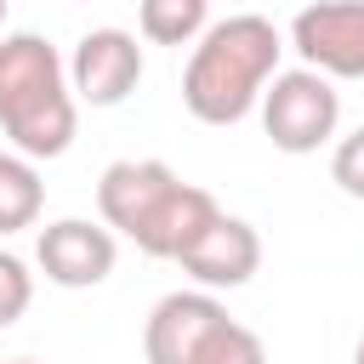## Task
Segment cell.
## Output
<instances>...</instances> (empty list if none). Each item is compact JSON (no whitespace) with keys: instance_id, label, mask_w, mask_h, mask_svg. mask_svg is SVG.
I'll list each match as a JSON object with an SVG mask.
<instances>
[{"instance_id":"obj_13","label":"cell","mask_w":364,"mask_h":364,"mask_svg":"<svg viewBox=\"0 0 364 364\" xmlns=\"http://www.w3.org/2000/svg\"><path fill=\"white\" fill-rule=\"evenodd\" d=\"M28 301H34V273L23 267V256L0 250V330H6L11 318H23Z\"/></svg>"},{"instance_id":"obj_4","label":"cell","mask_w":364,"mask_h":364,"mask_svg":"<svg viewBox=\"0 0 364 364\" xmlns=\"http://www.w3.org/2000/svg\"><path fill=\"white\" fill-rule=\"evenodd\" d=\"M341 125V97L324 74L313 68H284L262 91V131L273 136L279 154H313L336 136Z\"/></svg>"},{"instance_id":"obj_7","label":"cell","mask_w":364,"mask_h":364,"mask_svg":"<svg viewBox=\"0 0 364 364\" xmlns=\"http://www.w3.org/2000/svg\"><path fill=\"white\" fill-rule=\"evenodd\" d=\"M34 262L51 284L63 290H91L114 273L119 262V245L108 228L85 222V216H63V222H46L40 228V245H34Z\"/></svg>"},{"instance_id":"obj_14","label":"cell","mask_w":364,"mask_h":364,"mask_svg":"<svg viewBox=\"0 0 364 364\" xmlns=\"http://www.w3.org/2000/svg\"><path fill=\"white\" fill-rule=\"evenodd\" d=\"M330 176H336V188H341L347 199H364V125H358L353 136L336 142V154H330Z\"/></svg>"},{"instance_id":"obj_11","label":"cell","mask_w":364,"mask_h":364,"mask_svg":"<svg viewBox=\"0 0 364 364\" xmlns=\"http://www.w3.org/2000/svg\"><path fill=\"white\" fill-rule=\"evenodd\" d=\"M136 23L154 46H193L210 28V0H142Z\"/></svg>"},{"instance_id":"obj_10","label":"cell","mask_w":364,"mask_h":364,"mask_svg":"<svg viewBox=\"0 0 364 364\" xmlns=\"http://www.w3.org/2000/svg\"><path fill=\"white\" fill-rule=\"evenodd\" d=\"M40 205H46V182H40L34 159L0 154V239L34 228L40 222Z\"/></svg>"},{"instance_id":"obj_16","label":"cell","mask_w":364,"mask_h":364,"mask_svg":"<svg viewBox=\"0 0 364 364\" xmlns=\"http://www.w3.org/2000/svg\"><path fill=\"white\" fill-rule=\"evenodd\" d=\"M11 364H40V358H11Z\"/></svg>"},{"instance_id":"obj_12","label":"cell","mask_w":364,"mask_h":364,"mask_svg":"<svg viewBox=\"0 0 364 364\" xmlns=\"http://www.w3.org/2000/svg\"><path fill=\"white\" fill-rule=\"evenodd\" d=\"M193 364H267V347H262V336H256L250 324L222 318V324L210 330V341L199 347Z\"/></svg>"},{"instance_id":"obj_17","label":"cell","mask_w":364,"mask_h":364,"mask_svg":"<svg viewBox=\"0 0 364 364\" xmlns=\"http://www.w3.org/2000/svg\"><path fill=\"white\" fill-rule=\"evenodd\" d=\"M0 23H6V0H0Z\"/></svg>"},{"instance_id":"obj_2","label":"cell","mask_w":364,"mask_h":364,"mask_svg":"<svg viewBox=\"0 0 364 364\" xmlns=\"http://www.w3.org/2000/svg\"><path fill=\"white\" fill-rule=\"evenodd\" d=\"M279 51H284L279 28L267 17H256V11L210 23L193 40V57L182 68V102H188V114L205 119V125H239L262 102L267 80L279 74Z\"/></svg>"},{"instance_id":"obj_8","label":"cell","mask_w":364,"mask_h":364,"mask_svg":"<svg viewBox=\"0 0 364 364\" xmlns=\"http://www.w3.org/2000/svg\"><path fill=\"white\" fill-rule=\"evenodd\" d=\"M222 318H228V307L210 290H171V296H159L148 324H142L148 364H193Z\"/></svg>"},{"instance_id":"obj_3","label":"cell","mask_w":364,"mask_h":364,"mask_svg":"<svg viewBox=\"0 0 364 364\" xmlns=\"http://www.w3.org/2000/svg\"><path fill=\"white\" fill-rule=\"evenodd\" d=\"M0 125L23 159H57L74 142L80 108L68 91V63L46 34L0 40Z\"/></svg>"},{"instance_id":"obj_15","label":"cell","mask_w":364,"mask_h":364,"mask_svg":"<svg viewBox=\"0 0 364 364\" xmlns=\"http://www.w3.org/2000/svg\"><path fill=\"white\" fill-rule=\"evenodd\" d=\"M353 364H364V336H358V353H353Z\"/></svg>"},{"instance_id":"obj_1","label":"cell","mask_w":364,"mask_h":364,"mask_svg":"<svg viewBox=\"0 0 364 364\" xmlns=\"http://www.w3.org/2000/svg\"><path fill=\"white\" fill-rule=\"evenodd\" d=\"M97 210L108 233H125L142 256L165 262H176L222 216V205L205 188L182 182L165 159H114L97 182Z\"/></svg>"},{"instance_id":"obj_5","label":"cell","mask_w":364,"mask_h":364,"mask_svg":"<svg viewBox=\"0 0 364 364\" xmlns=\"http://www.w3.org/2000/svg\"><path fill=\"white\" fill-rule=\"evenodd\" d=\"M290 46L324 80H364V0H313L290 23Z\"/></svg>"},{"instance_id":"obj_9","label":"cell","mask_w":364,"mask_h":364,"mask_svg":"<svg viewBox=\"0 0 364 364\" xmlns=\"http://www.w3.org/2000/svg\"><path fill=\"white\" fill-rule=\"evenodd\" d=\"M176 262H182V273L199 279L205 290H239V284H250L256 267H262V233H256L250 222H239V216L222 210Z\"/></svg>"},{"instance_id":"obj_6","label":"cell","mask_w":364,"mask_h":364,"mask_svg":"<svg viewBox=\"0 0 364 364\" xmlns=\"http://www.w3.org/2000/svg\"><path fill=\"white\" fill-rule=\"evenodd\" d=\"M136 80H142V46H136V34H125V28H91V34H80V46L68 57V91L80 102L114 108V102H125L136 91Z\"/></svg>"}]
</instances>
